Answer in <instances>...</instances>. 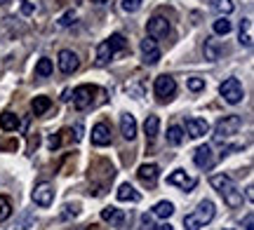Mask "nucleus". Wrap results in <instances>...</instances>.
Segmentation results:
<instances>
[{
  "instance_id": "nucleus-1",
  "label": "nucleus",
  "mask_w": 254,
  "mask_h": 230,
  "mask_svg": "<svg viewBox=\"0 0 254 230\" xmlns=\"http://www.w3.org/2000/svg\"><path fill=\"white\" fill-rule=\"evenodd\" d=\"M209 184H212V188L214 190H219L221 193V197H224V202L231 207V209H238L240 204H243V193L238 190V185L233 184V179L226 174H217L209 179Z\"/></svg>"
},
{
  "instance_id": "nucleus-2",
  "label": "nucleus",
  "mask_w": 254,
  "mask_h": 230,
  "mask_svg": "<svg viewBox=\"0 0 254 230\" xmlns=\"http://www.w3.org/2000/svg\"><path fill=\"white\" fill-rule=\"evenodd\" d=\"M219 94L224 96L226 103H240L243 96H245V90H243V85H240L238 78H226L224 83L219 85Z\"/></svg>"
},
{
  "instance_id": "nucleus-3",
  "label": "nucleus",
  "mask_w": 254,
  "mask_h": 230,
  "mask_svg": "<svg viewBox=\"0 0 254 230\" xmlns=\"http://www.w3.org/2000/svg\"><path fill=\"white\" fill-rule=\"evenodd\" d=\"M94 92H97V87H92V85H80V87H75V90H73V106H75L78 111L90 108L92 99H94Z\"/></svg>"
},
{
  "instance_id": "nucleus-4",
  "label": "nucleus",
  "mask_w": 254,
  "mask_h": 230,
  "mask_svg": "<svg viewBox=\"0 0 254 230\" xmlns=\"http://www.w3.org/2000/svg\"><path fill=\"white\" fill-rule=\"evenodd\" d=\"M243 127V118L240 115H226L224 120H219L217 125V138H226V137H233L238 134Z\"/></svg>"
},
{
  "instance_id": "nucleus-5",
  "label": "nucleus",
  "mask_w": 254,
  "mask_h": 230,
  "mask_svg": "<svg viewBox=\"0 0 254 230\" xmlns=\"http://www.w3.org/2000/svg\"><path fill=\"white\" fill-rule=\"evenodd\" d=\"M139 47H141V56H144L146 66H155L158 61H160V47H158V43H155V38L146 36Z\"/></svg>"
},
{
  "instance_id": "nucleus-6",
  "label": "nucleus",
  "mask_w": 254,
  "mask_h": 230,
  "mask_svg": "<svg viewBox=\"0 0 254 230\" xmlns=\"http://www.w3.org/2000/svg\"><path fill=\"white\" fill-rule=\"evenodd\" d=\"M153 92H155L158 99H170V96H174V92H177V83H174V78H170V75H160V78H155Z\"/></svg>"
},
{
  "instance_id": "nucleus-7",
  "label": "nucleus",
  "mask_w": 254,
  "mask_h": 230,
  "mask_svg": "<svg viewBox=\"0 0 254 230\" xmlns=\"http://www.w3.org/2000/svg\"><path fill=\"white\" fill-rule=\"evenodd\" d=\"M57 64H59V71H62V73H73V71H78L80 59H78V54L71 52V49H62V52H59V59H57Z\"/></svg>"
},
{
  "instance_id": "nucleus-8",
  "label": "nucleus",
  "mask_w": 254,
  "mask_h": 230,
  "mask_svg": "<svg viewBox=\"0 0 254 230\" xmlns=\"http://www.w3.org/2000/svg\"><path fill=\"white\" fill-rule=\"evenodd\" d=\"M148 38H165L170 33V21L160 14H155V17L148 19Z\"/></svg>"
},
{
  "instance_id": "nucleus-9",
  "label": "nucleus",
  "mask_w": 254,
  "mask_h": 230,
  "mask_svg": "<svg viewBox=\"0 0 254 230\" xmlns=\"http://www.w3.org/2000/svg\"><path fill=\"white\" fill-rule=\"evenodd\" d=\"M52 200H55V188L50 184H38L36 190H33V202L38 207H50Z\"/></svg>"
},
{
  "instance_id": "nucleus-10",
  "label": "nucleus",
  "mask_w": 254,
  "mask_h": 230,
  "mask_svg": "<svg viewBox=\"0 0 254 230\" xmlns=\"http://www.w3.org/2000/svg\"><path fill=\"white\" fill-rule=\"evenodd\" d=\"M136 174H139V181H141V184L148 185V188H153V185L158 184V174H160V169H158V165L151 162V165L139 167V172H136Z\"/></svg>"
},
{
  "instance_id": "nucleus-11",
  "label": "nucleus",
  "mask_w": 254,
  "mask_h": 230,
  "mask_svg": "<svg viewBox=\"0 0 254 230\" xmlns=\"http://www.w3.org/2000/svg\"><path fill=\"white\" fill-rule=\"evenodd\" d=\"M214 214H217V209H214V202H209V200H202V202L198 204V209H195V221L200 223V226H207L212 219H214Z\"/></svg>"
},
{
  "instance_id": "nucleus-12",
  "label": "nucleus",
  "mask_w": 254,
  "mask_h": 230,
  "mask_svg": "<svg viewBox=\"0 0 254 230\" xmlns=\"http://www.w3.org/2000/svg\"><path fill=\"white\" fill-rule=\"evenodd\" d=\"M186 132H189V137H190V138L205 137V134L209 132L207 120H200V118H190V120H186Z\"/></svg>"
},
{
  "instance_id": "nucleus-13",
  "label": "nucleus",
  "mask_w": 254,
  "mask_h": 230,
  "mask_svg": "<svg viewBox=\"0 0 254 230\" xmlns=\"http://www.w3.org/2000/svg\"><path fill=\"white\" fill-rule=\"evenodd\" d=\"M193 162H195V167H200V169H209V167L214 165L212 148H209V146H200L198 150H195V155H193Z\"/></svg>"
},
{
  "instance_id": "nucleus-14",
  "label": "nucleus",
  "mask_w": 254,
  "mask_h": 230,
  "mask_svg": "<svg viewBox=\"0 0 254 230\" xmlns=\"http://www.w3.org/2000/svg\"><path fill=\"white\" fill-rule=\"evenodd\" d=\"M92 143H94V146H109V143H111V129H109V125H104V122L94 125V129H92Z\"/></svg>"
},
{
  "instance_id": "nucleus-15",
  "label": "nucleus",
  "mask_w": 254,
  "mask_h": 230,
  "mask_svg": "<svg viewBox=\"0 0 254 230\" xmlns=\"http://www.w3.org/2000/svg\"><path fill=\"white\" fill-rule=\"evenodd\" d=\"M120 132H123V137L127 141H132L136 137V120L134 115H129V113H123V118H120Z\"/></svg>"
},
{
  "instance_id": "nucleus-16",
  "label": "nucleus",
  "mask_w": 254,
  "mask_h": 230,
  "mask_svg": "<svg viewBox=\"0 0 254 230\" xmlns=\"http://www.w3.org/2000/svg\"><path fill=\"white\" fill-rule=\"evenodd\" d=\"M167 184H172V185H182L184 190H190V188L195 185V179H190V176H186V172H174V174L167 176Z\"/></svg>"
},
{
  "instance_id": "nucleus-17",
  "label": "nucleus",
  "mask_w": 254,
  "mask_h": 230,
  "mask_svg": "<svg viewBox=\"0 0 254 230\" xmlns=\"http://www.w3.org/2000/svg\"><path fill=\"white\" fill-rule=\"evenodd\" d=\"M158 127H160V120H158V115H148L144 122V132H146V141L148 143H153L155 137H158Z\"/></svg>"
},
{
  "instance_id": "nucleus-18",
  "label": "nucleus",
  "mask_w": 254,
  "mask_h": 230,
  "mask_svg": "<svg viewBox=\"0 0 254 230\" xmlns=\"http://www.w3.org/2000/svg\"><path fill=\"white\" fill-rule=\"evenodd\" d=\"M118 200L120 202H139V200H141V195L136 193L129 184H123L118 188Z\"/></svg>"
},
{
  "instance_id": "nucleus-19",
  "label": "nucleus",
  "mask_w": 254,
  "mask_h": 230,
  "mask_svg": "<svg viewBox=\"0 0 254 230\" xmlns=\"http://www.w3.org/2000/svg\"><path fill=\"white\" fill-rule=\"evenodd\" d=\"M116 54L113 49H111L109 40H104V43H99V47H97V66H106L111 61V56Z\"/></svg>"
},
{
  "instance_id": "nucleus-20",
  "label": "nucleus",
  "mask_w": 254,
  "mask_h": 230,
  "mask_svg": "<svg viewBox=\"0 0 254 230\" xmlns=\"http://www.w3.org/2000/svg\"><path fill=\"white\" fill-rule=\"evenodd\" d=\"M101 219L109 223H116V226H120V223L125 221V214H123V209H116V207H106V209H101Z\"/></svg>"
},
{
  "instance_id": "nucleus-21",
  "label": "nucleus",
  "mask_w": 254,
  "mask_h": 230,
  "mask_svg": "<svg viewBox=\"0 0 254 230\" xmlns=\"http://www.w3.org/2000/svg\"><path fill=\"white\" fill-rule=\"evenodd\" d=\"M240 45L252 47V19L240 21Z\"/></svg>"
},
{
  "instance_id": "nucleus-22",
  "label": "nucleus",
  "mask_w": 254,
  "mask_h": 230,
  "mask_svg": "<svg viewBox=\"0 0 254 230\" xmlns=\"http://www.w3.org/2000/svg\"><path fill=\"white\" fill-rule=\"evenodd\" d=\"M0 127L5 129V132H12V129L19 127V115H14V113L5 111L2 115H0Z\"/></svg>"
},
{
  "instance_id": "nucleus-23",
  "label": "nucleus",
  "mask_w": 254,
  "mask_h": 230,
  "mask_svg": "<svg viewBox=\"0 0 254 230\" xmlns=\"http://www.w3.org/2000/svg\"><path fill=\"white\" fill-rule=\"evenodd\" d=\"M50 106H52V99H50V96H36L33 103H31V108H33L36 115H43L45 111H50Z\"/></svg>"
},
{
  "instance_id": "nucleus-24",
  "label": "nucleus",
  "mask_w": 254,
  "mask_h": 230,
  "mask_svg": "<svg viewBox=\"0 0 254 230\" xmlns=\"http://www.w3.org/2000/svg\"><path fill=\"white\" fill-rule=\"evenodd\" d=\"M174 214V204L172 202H158L153 209V216H158V219H170Z\"/></svg>"
},
{
  "instance_id": "nucleus-25",
  "label": "nucleus",
  "mask_w": 254,
  "mask_h": 230,
  "mask_svg": "<svg viewBox=\"0 0 254 230\" xmlns=\"http://www.w3.org/2000/svg\"><path fill=\"white\" fill-rule=\"evenodd\" d=\"M52 68H55V66H52V59H40V61H38L36 64V75L38 78H47V75L52 73Z\"/></svg>"
},
{
  "instance_id": "nucleus-26",
  "label": "nucleus",
  "mask_w": 254,
  "mask_h": 230,
  "mask_svg": "<svg viewBox=\"0 0 254 230\" xmlns=\"http://www.w3.org/2000/svg\"><path fill=\"white\" fill-rule=\"evenodd\" d=\"M214 9H217L221 17H228L236 9V5H233V0H214Z\"/></svg>"
},
{
  "instance_id": "nucleus-27",
  "label": "nucleus",
  "mask_w": 254,
  "mask_h": 230,
  "mask_svg": "<svg viewBox=\"0 0 254 230\" xmlns=\"http://www.w3.org/2000/svg\"><path fill=\"white\" fill-rule=\"evenodd\" d=\"M212 28H214V33H217V36H226V33H231V28L233 26H231V21H228L226 17H219Z\"/></svg>"
},
{
  "instance_id": "nucleus-28",
  "label": "nucleus",
  "mask_w": 254,
  "mask_h": 230,
  "mask_svg": "<svg viewBox=\"0 0 254 230\" xmlns=\"http://www.w3.org/2000/svg\"><path fill=\"white\" fill-rule=\"evenodd\" d=\"M167 141L172 143V146H179L184 141V129L182 127H170V132H167Z\"/></svg>"
},
{
  "instance_id": "nucleus-29",
  "label": "nucleus",
  "mask_w": 254,
  "mask_h": 230,
  "mask_svg": "<svg viewBox=\"0 0 254 230\" xmlns=\"http://www.w3.org/2000/svg\"><path fill=\"white\" fill-rule=\"evenodd\" d=\"M109 45L113 52H120V49H125V38L120 36V33H113V36L109 38Z\"/></svg>"
},
{
  "instance_id": "nucleus-30",
  "label": "nucleus",
  "mask_w": 254,
  "mask_h": 230,
  "mask_svg": "<svg viewBox=\"0 0 254 230\" xmlns=\"http://www.w3.org/2000/svg\"><path fill=\"white\" fill-rule=\"evenodd\" d=\"M12 216V204L7 197H0V221H7Z\"/></svg>"
},
{
  "instance_id": "nucleus-31",
  "label": "nucleus",
  "mask_w": 254,
  "mask_h": 230,
  "mask_svg": "<svg viewBox=\"0 0 254 230\" xmlns=\"http://www.w3.org/2000/svg\"><path fill=\"white\" fill-rule=\"evenodd\" d=\"M33 223H36V219H33V214L26 212L24 216H21V221L17 223V230H31V228H33Z\"/></svg>"
},
{
  "instance_id": "nucleus-32",
  "label": "nucleus",
  "mask_w": 254,
  "mask_h": 230,
  "mask_svg": "<svg viewBox=\"0 0 254 230\" xmlns=\"http://www.w3.org/2000/svg\"><path fill=\"white\" fill-rule=\"evenodd\" d=\"M205 56H207L209 61H217V59H219V49L214 47V40H212V38L205 43Z\"/></svg>"
},
{
  "instance_id": "nucleus-33",
  "label": "nucleus",
  "mask_w": 254,
  "mask_h": 230,
  "mask_svg": "<svg viewBox=\"0 0 254 230\" xmlns=\"http://www.w3.org/2000/svg\"><path fill=\"white\" fill-rule=\"evenodd\" d=\"M141 2H144V0H123V2H120V7L132 14V12H136V9L141 7Z\"/></svg>"
},
{
  "instance_id": "nucleus-34",
  "label": "nucleus",
  "mask_w": 254,
  "mask_h": 230,
  "mask_svg": "<svg viewBox=\"0 0 254 230\" xmlns=\"http://www.w3.org/2000/svg\"><path fill=\"white\" fill-rule=\"evenodd\" d=\"M189 90L190 92H200V90H205V80H202V78H189Z\"/></svg>"
},
{
  "instance_id": "nucleus-35",
  "label": "nucleus",
  "mask_w": 254,
  "mask_h": 230,
  "mask_svg": "<svg viewBox=\"0 0 254 230\" xmlns=\"http://www.w3.org/2000/svg\"><path fill=\"white\" fill-rule=\"evenodd\" d=\"M184 226H186V230H200V228H202V226L195 221V216H193V214L184 216Z\"/></svg>"
},
{
  "instance_id": "nucleus-36",
  "label": "nucleus",
  "mask_w": 254,
  "mask_h": 230,
  "mask_svg": "<svg viewBox=\"0 0 254 230\" xmlns=\"http://www.w3.org/2000/svg\"><path fill=\"white\" fill-rule=\"evenodd\" d=\"M73 19H75V12H73V9H68V12H66V14H64L62 19H59V26H62V28L71 26V24H73Z\"/></svg>"
},
{
  "instance_id": "nucleus-37",
  "label": "nucleus",
  "mask_w": 254,
  "mask_h": 230,
  "mask_svg": "<svg viewBox=\"0 0 254 230\" xmlns=\"http://www.w3.org/2000/svg\"><path fill=\"white\" fill-rule=\"evenodd\" d=\"M141 223H144V230H155V226H153V216L144 214V216H141Z\"/></svg>"
},
{
  "instance_id": "nucleus-38",
  "label": "nucleus",
  "mask_w": 254,
  "mask_h": 230,
  "mask_svg": "<svg viewBox=\"0 0 254 230\" xmlns=\"http://www.w3.org/2000/svg\"><path fill=\"white\" fill-rule=\"evenodd\" d=\"M21 12H24V14H33V12H36V5H31L28 0H21Z\"/></svg>"
},
{
  "instance_id": "nucleus-39",
  "label": "nucleus",
  "mask_w": 254,
  "mask_h": 230,
  "mask_svg": "<svg viewBox=\"0 0 254 230\" xmlns=\"http://www.w3.org/2000/svg\"><path fill=\"white\" fill-rule=\"evenodd\" d=\"M59 143H62V138L59 137H50V148L55 150V148H59Z\"/></svg>"
},
{
  "instance_id": "nucleus-40",
  "label": "nucleus",
  "mask_w": 254,
  "mask_h": 230,
  "mask_svg": "<svg viewBox=\"0 0 254 230\" xmlns=\"http://www.w3.org/2000/svg\"><path fill=\"white\" fill-rule=\"evenodd\" d=\"M82 138V125H75V141Z\"/></svg>"
},
{
  "instance_id": "nucleus-41",
  "label": "nucleus",
  "mask_w": 254,
  "mask_h": 230,
  "mask_svg": "<svg viewBox=\"0 0 254 230\" xmlns=\"http://www.w3.org/2000/svg\"><path fill=\"white\" fill-rule=\"evenodd\" d=\"M245 230H252V214H247V219H245Z\"/></svg>"
},
{
  "instance_id": "nucleus-42",
  "label": "nucleus",
  "mask_w": 254,
  "mask_h": 230,
  "mask_svg": "<svg viewBox=\"0 0 254 230\" xmlns=\"http://www.w3.org/2000/svg\"><path fill=\"white\" fill-rule=\"evenodd\" d=\"M160 230H174V228H172V226H163V228H160Z\"/></svg>"
},
{
  "instance_id": "nucleus-43",
  "label": "nucleus",
  "mask_w": 254,
  "mask_h": 230,
  "mask_svg": "<svg viewBox=\"0 0 254 230\" xmlns=\"http://www.w3.org/2000/svg\"><path fill=\"white\" fill-rule=\"evenodd\" d=\"M5 2H7V0H0V5H5Z\"/></svg>"
},
{
  "instance_id": "nucleus-44",
  "label": "nucleus",
  "mask_w": 254,
  "mask_h": 230,
  "mask_svg": "<svg viewBox=\"0 0 254 230\" xmlns=\"http://www.w3.org/2000/svg\"><path fill=\"white\" fill-rule=\"evenodd\" d=\"M9 230H17V228H9Z\"/></svg>"
},
{
  "instance_id": "nucleus-45",
  "label": "nucleus",
  "mask_w": 254,
  "mask_h": 230,
  "mask_svg": "<svg viewBox=\"0 0 254 230\" xmlns=\"http://www.w3.org/2000/svg\"><path fill=\"white\" fill-rule=\"evenodd\" d=\"M224 230H231V228H224Z\"/></svg>"
}]
</instances>
